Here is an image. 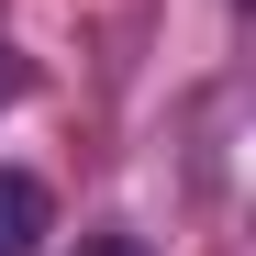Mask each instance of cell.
Returning a JSON list of instances; mask_svg holds the SVG:
<instances>
[{"mask_svg": "<svg viewBox=\"0 0 256 256\" xmlns=\"http://www.w3.org/2000/svg\"><path fill=\"white\" fill-rule=\"evenodd\" d=\"M0 100H12V67H0Z\"/></svg>", "mask_w": 256, "mask_h": 256, "instance_id": "obj_3", "label": "cell"}, {"mask_svg": "<svg viewBox=\"0 0 256 256\" xmlns=\"http://www.w3.org/2000/svg\"><path fill=\"white\" fill-rule=\"evenodd\" d=\"M45 223H56L45 178H22V167H0V256H34V245H45Z\"/></svg>", "mask_w": 256, "mask_h": 256, "instance_id": "obj_1", "label": "cell"}, {"mask_svg": "<svg viewBox=\"0 0 256 256\" xmlns=\"http://www.w3.org/2000/svg\"><path fill=\"white\" fill-rule=\"evenodd\" d=\"M90 256H145V245H134V234H100V245H90Z\"/></svg>", "mask_w": 256, "mask_h": 256, "instance_id": "obj_2", "label": "cell"}]
</instances>
